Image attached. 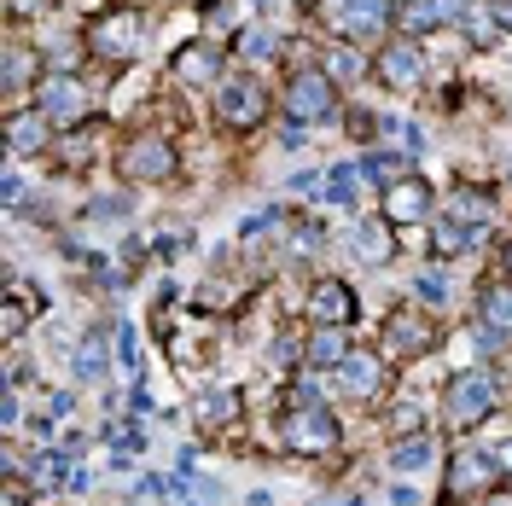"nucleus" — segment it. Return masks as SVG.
I'll list each match as a JSON object with an SVG mask.
<instances>
[{"instance_id":"f257e3e1","label":"nucleus","mask_w":512,"mask_h":506,"mask_svg":"<svg viewBox=\"0 0 512 506\" xmlns=\"http://www.w3.org/2000/svg\"><path fill=\"white\" fill-rule=\"evenodd\" d=\"M280 443H286V454H303V460H320V454L338 448V419L320 408L315 384H297L291 390V408L280 419Z\"/></svg>"},{"instance_id":"f03ea898","label":"nucleus","mask_w":512,"mask_h":506,"mask_svg":"<svg viewBox=\"0 0 512 506\" xmlns=\"http://www.w3.org/2000/svg\"><path fill=\"white\" fill-rule=\"evenodd\" d=\"M117 175H123L128 187H158V181H175L181 175V152H175V140L169 134H128L123 146H117Z\"/></svg>"},{"instance_id":"7ed1b4c3","label":"nucleus","mask_w":512,"mask_h":506,"mask_svg":"<svg viewBox=\"0 0 512 506\" xmlns=\"http://www.w3.org/2000/svg\"><path fill=\"white\" fill-rule=\"evenodd\" d=\"M140 41H146V12H134V6H105L88 24V53L105 64H128L140 53Z\"/></svg>"},{"instance_id":"20e7f679","label":"nucleus","mask_w":512,"mask_h":506,"mask_svg":"<svg viewBox=\"0 0 512 506\" xmlns=\"http://www.w3.org/2000/svg\"><path fill=\"white\" fill-rule=\"evenodd\" d=\"M326 24L355 47H384V30L396 18V0H320Z\"/></svg>"},{"instance_id":"39448f33","label":"nucleus","mask_w":512,"mask_h":506,"mask_svg":"<svg viewBox=\"0 0 512 506\" xmlns=\"http://www.w3.org/2000/svg\"><path fill=\"white\" fill-rule=\"evenodd\" d=\"M291 123H320V117H332L338 111V82L320 70V64H303V70H291L286 76V94H280Z\"/></svg>"},{"instance_id":"423d86ee","label":"nucleus","mask_w":512,"mask_h":506,"mask_svg":"<svg viewBox=\"0 0 512 506\" xmlns=\"http://www.w3.org/2000/svg\"><path fill=\"white\" fill-rule=\"evenodd\" d=\"M495 402H501V384H495L489 367H466V373H454V384H448V396H443L448 419H454L460 431L483 425V419L495 413Z\"/></svg>"},{"instance_id":"0eeeda50","label":"nucleus","mask_w":512,"mask_h":506,"mask_svg":"<svg viewBox=\"0 0 512 506\" xmlns=\"http://www.w3.org/2000/svg\"><path fill=\"white\" fill-rule=\"evenodd\" d=\"M216 117H222V128H233V134H251V128H262V117H268V88L256 82V76H222L216 82Z\"/></svg>"},{"instance_id":"6e6552de","label":"nucleus","mask_w":512,"mask_h":506,"mask_svg":"<svg viewBox=\"0 0 512 506\" xmlns=\"http://www.w3.org/2000/svg\"><path fill=\"white\" fill-rule=\"evenodd\" d=\"M35 105L53 117V123L76 128L88 111H94V94H88V82L82 76H70V70H53V76H41L35 82Z\"/></svg>"},{"instance_id":"1a4fd4ad","label":"nucleus","mask_w":512,"mask_h":506,"mask_svg":"<svg viewBox=\"0 0 512 506\" xmlns=\"http://www.w3.org/2000/svg\"><path fill=\"white\" fill-rule=\"evenodd\" d=\"M425 349H437V320L425 315V309H396V315L384 320V355L390 361H414Z\"/></svg>"},{"instance_id":"9d476101","label":"nucleus","mask_w":512,"mask_h":506,"mask_svg":"<svg viewBox=\"0 0 512 506\" xmlns=\"http://www.w3.org/2000/svg\"><path fill=\"white\" fill-rule=\"evenodd\" d=\"M373 76H379L390 94H419V82H425V53H419L408 35H402V41H384L379 59H373Z\"/></svg>"},{"instance_id":"9b49d317","label":"nucleus","mask_w":512,"mask_h":506,"mask_svg":"<svg viewBox=\"0 0 512 506\" xmlns=\"http://www.w3.org/2000/svg\"><path fill=\"white\" fill-rule=\"evenodd\" d=\"M431 204H437V198H431V187H425V181H419V175H402V181H390V187H384V222L390 227H414V222H425V216H431Z\"/></svg>"},{"instance_id":"f8f14e48","label":"nucleus","mask_w":512,"mask_h":506,"mask_svg":"<svg viewBox=\"0 0 512 506\" xmlns=\"http://www.w3.org/2000/svg\"><path fill=\"white\" fill-rule=\"evenodd\" d=\"M169 76H175L181 88H210V82H222V76H227V59H222V47L192 41V47H181V53H175Z\"/></svg>"},{"instance_id":"ddd939ff","label":"nucleus","mask_w":512,"mask_h":506,"mask_svg":"<svg viewBox=\"0 0 512 506\" xmlns=\"http://www.w3.org/2000/svg\"><path fill=\"white\" fill-rule=\"evenodd\" d=\"M495 477H501V466H489L483 454H454L448 460V501H478L495 489Z\"/></svg>"},{"instance_id":"4468645a","label":"nucleus","mask_w":512,"mask_h":506,"mask_svg":"<svg viewBox=\"0 0 512 506\" xmlns=\"http://www.w3.org/2000/svg\"><path fill=\"white\" fill-rule=\"evenodd\" d=\"M338 390L350 402H379L384 396V361L379 355H344L338 361Z\"/></svg>"},{"instance_id":"2eb2a0df","label":"nucleus","mask_w":512,"mask_h":506,"mask_svg":"<svg viewBox=\"0 0 512 506\" xmlns=\"http://www.w3.org/2000/svg\"><path fill=\"white\" fill-rule=\"evenodd\" d=\"M466 6H472V0H402L396 18H402L408 35H431V30H443V24H454Z\"/></svg>"},{"instance_id":"dca6fc26","label":"nucleus","mask_w":512,"mask_h":506,"mask_svg":"<svg viewBox=\"0 0 512 506\" xmlns=\"http://www.w3.org/2000/svg\"><path fill=\"white\" fill-rule=\"evenodd\" d=\"M309 315L315 326H355V291L344 280H320L309 297Z\"/></svg>"},{"instance_id":"f3484780","label":"nucleus","mask_w":512,"mask_h":506,"mask_svg":"<svg viewBox=\"0 0 512 506\" xmlns=\"http://www.w3.org/2000/svg\"><path fill=\"white\" fill-rule=\"evenodd\" d=\"M47 123H53V117H47L41 105L6 111V146H12V152H41V146H47Z\"/></svg>"},{"instance_id":"a211bd4d","label":"nucleus","mask_w":512,"mask_h":506,"mask_svg":"<svg viewBox=\"0 0 512 506\" xmlns=\"http://www.w3.org/2000/svg\"><path fill=\"white\" fill-rule=\"evenodd\" d=\"M30 82H41V76H35V53L24 41H12V47H6V111H18L24 94H35Z\"/></svg>"},{"instance_id":"6ab92c4d","label":"nucleus","mask_w":512,"mask_h":506,"mask_svg":"<svg viewBox=\"0 0 512 506\" xmlns=\"http://www.w3.org/2000/svg\"><path fill=\"white\" fill-rule=\"evenodd\" d=\"M239 408H245V402H239V390H204V396L192 402V419H198V425H210V431H222V425L239 419Z\"/></svg>"},{"instance_id":"aec40b11","label":"nucleus","mask_w":512,"mask_h":506,"mask_svg":"<svg viewBox=\"0 0 512 506\" xmlns=\"http://www.w3.org/2000/svg\"><path fill=\"white\" fill-rule=\"evenodd\" d=\"M460 30H466L472 47H489L495 35H507V30H501V18H495V0H472V6L460 12Z\"/></svg>"},{"instance_id":"412c9836","label":"nucleus","mask_w":512,"mask_h":506,"mask_svg":"<svg viewBox=\"0 0 512 506\" xmlns=\"http://www.w3.org/2000/svg\"><path fill=\"white\" fill-rule=\"evenodd\" d=\"M320 70H326L332 82H355V76H367V59H361V47H355V41H338V47H326V53H320Z\"/></svg>"},{"instance_id":"4be33fe9","label":"nucleus","mask_w":512,"mask_h":506,"mask_svg":"<svg viewBox=\"0 0 512 506\" xmlns=\"http://www.w3.org/2000/svg\"><path fill=\"white\" fill-rule=\"evenodd\" d=\"M355 256H361V262H373V268H379V262H390V256H396L390 222H367V227H361V233H355Z\"/></svg>"},{"instance_id":"5701e85b","label":"nucleus","mask_w":512,"mask_h":506,"mask_svg":"<svg viewBox=\"0 0 512 506\" xmlns=\"http://www.w3.org/2000/svg\"><path fill=\"white\" fill-rule=\"evenodd\" d=\"M350 349H344V326H315L309 338V367H338Z\"/></svg>"},{"instance_id":"b1692460","label":"nucleus","mask_w":512,"mask_h":506,"mask_svg":"<svg viewBox=\"0 0 512 506\" xmlns=\"http://www.w3.org/2000/svg\"><path fill=\"white\" fill-rule=\"evenodd\" d=\"M94 140H99L94 128H88V134L76 128V134L59 146V163H64V169H88V163H94Z\"/></svg>"},{"instance_id":"393cba45","label":"nucleus","mask_w":512,"mask_h":506,"mask_svg":"<svg viewBox=\"0 0 512 506\" xmlns=\"http://www.w3.org/2000/svg\"><path fill=\"white\" fill-rule=\"evenodd\" d=\"M483 216H489V198H483L478 187H460L454 192V222H466V227H478Z\"/></svg>"},{"instance_id":"a878e982","label":"nucleus","mask_w":512,"mask_h":506,"mask_svg":"<svg viewBox=\"0 0 512 506\" xmlns=\"http://www.w3.org/2000/svg\"><path fill=\"white\" fill-rule=\"evenodd\" d=\"M478 239V227H466V222H443L437 227V256H460L466 245Z\"/></svg>"},{"instance_id":"bb28decb","label":"nucleus","mask_w":512,"mask_h":506,"mask_svg":"<svg viewBox=\"0 0 512 506\" xmlns=\"http://www.w3.org/2000/svg\"><path fill=\"white\" fill-rule=\"evenodd\" d=\"M425 460H431V443H425V437H414V443H396V454H390V466H396V472H419Z\"/></svg>"},{"instance_id":"cd10ccee","label":"nucleus","mask_w":512,"mask_h":506,"mask_svg":"<svg viewBox=\"0 0 512 506\" xmlns=\"http://www.w3.org/2000/svg\"><path fill=\"white\" fill-rule=\"evenodd\" d=\"M24 326H30V303H24V297L12 291V297H6V315H0V332H6V344H12V338H18Z\"/></svg>"},{"instance_id":"c85d7f7f","label":"nucleus","mask_w":512,"mask_h":506,"mask_svg":"<svg viewBox=\"0 0 512 506\" xmlns=\"http://www.w3.org/2000/svg\"><path fill=\"white\" fill-rule=\"evenodd\" d=\"M76 367H82V379H99L105 373V338H88L82 355H76Z\"/></svg>"},{"instance_id":"c756f323","label":"nucleus","mask_w":512,"mask_h":506,"mask_svg":"<svg viewBox=\"0 0 512 506\" xmlns=\"http://www.w3.org/2000/svg\"><path fill=\"white\" fill-rule=\"evenodd\" d=\"M367 175H379V181H402L408 169H402L396 158H373V163H367Z\"/></svg>"},{"instance_id":"7c9ffc66","label":"nucleus","mask_w":512,"mask_h":506,"mask_svg":"<svg viewBox=\"0 0 512 506\" xmlns=\"http://www.w3.org/2000/svg\"><path fill=\"white\" fill-rule=\"evenodd\" d=\"M47 6H53V0H6L12 18H30V12H47Z\"/></svg>"},{"instance_id":"2f4dec72","label":"nucleus","mask_w":512,"mask_h":506,"mask_svg":"<svg viewBox=\"0 0 512 506\" xmlns=\"http://www.w3.org/2000/svg\"><path fill=\"white\" fill-rule=\"evenodd\" d=\"M332 198H355V169H338L332 175Z\"/></svg>"},{"instance_id":"473e14b6","label":"nucleus","mask_w":512,"mask_h":506,"mask_svg":"<svg viewBox=\"0 0 512 506\" xmlns=\"http://www.w3.org/2000/svg\"><path fill=\"white\" fill-rule=\"evenodd\" d=\"M495 280H512V239L495 245Z\"/></svg>"},{"instance_id":"72a5a7b5","label":"nucleus","mask_w":512,"mask_h":506,"mask_svg":"<svg viewBox=\"0 0 512 506\" xmlns=\"http://www.w3.org/2000/svg\"><path fill=\"white\" fill-rule=\"evenodd\" d=\"M24 501H30V495H24V483L12 477V483H6V506H24Z\"/></svg>"},{"instance_id":"f704fd0d","label":"nucleus","mask_w":512,"mask_h":506,"mask_svg":"<svg viewBox=\"0 0 512 506\" xmlns=\"http://www.w3.org/2000/svg\"><path fill=\"white\" fill-rule=\"evenodd\" d=\"M495 18H501V30H512V0H495Z\"/></svg>"},{"instance_id":"c9c22d12","label":"nucleus","mask_w":512,"mask_h":506,"mask_svg":"<svg viewBox=\"0 0 512 506\" xmlns=\"http://www.w3.org/2000/svg\"><path fill=\"white\" fill-rule=\"evenodd\" d=\"M495 460H501V472L512 477V443H501V454H495Z\"/></svg>"},{"instance_id":"e433bc0d","label":"nucleus","mask_w":512,"mask_h":506,"mask_svg":"<svg viewBox=\"0 0 512 506\" xmlns=\"http://www.w3.org/2000/svg\"><path fill=\"white\" fill-rule=\"evenodd\" d=\"M507 187H512V158H507Z\"/></svg>"}]
</instances>
